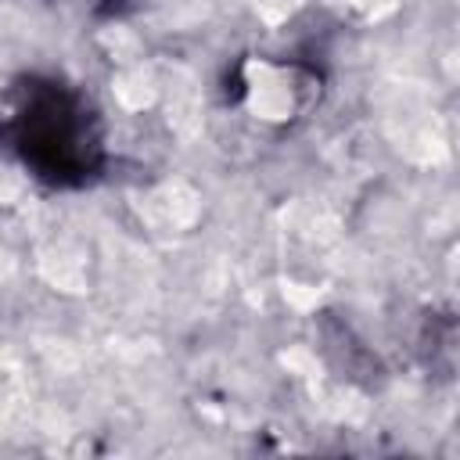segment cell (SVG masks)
<instances>
[{
  "instance_id": "cell-1",
  "label": "cell",
  "mask_w": 460,
  "mask_h": 460,
  "mask_svg": "<svg viewBox=\"0 0 460 460\" xmlns=\"http://www.w3.org/2000/svg\"><path fill=\"white\" fill-rule=\"evenodd\" d=\"M7 137L22 162L54 187H83L104 162V137L90 101L58 79L14 86Z\"/></svg>"
},
{
  "instance_id": "cell-2",
  "label": "cell",
  "mask_w": 460,
  "mask_h": 460,
  "mask_svg": "<svg viewBox=\"0 0 460 460\" xmlns=\"http://www.w3.org/2000/svg\"><path fill=\"white\" fill-rule=\"evenodd\" d=\"M11 101H14V90L4 93L0 90V137H7V119H11Z\"/></svg>"
}]
</instances>
